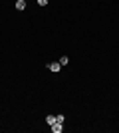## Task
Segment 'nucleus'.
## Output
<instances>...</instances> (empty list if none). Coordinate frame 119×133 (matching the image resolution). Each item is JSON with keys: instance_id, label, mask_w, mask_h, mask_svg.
Returning a JSON list of instances; mask_svg holds the SVG:
<instances>
[{"instance_id": "1", "label": "nucleus", "mask_w": 119, "mask_h": 133, "mask_svg": "<svg viewBox=\"0 0 119 133\" xmlns=\"http://www.w3.org/2000/svg\"><path fill=\"white\" fill-rule=\"evenodd\" d=\"M48 70H50V72H60V70H62V64H60V62H50V64H48Z\"/></svg>"}, {"instance_id": "2", "label": "nucleus", "mask_w": 119, "mask_h": 133, "mask_svg": "<svg viewBox=\"0 0 119 133\" xmlns=\"http://www.w3.org/2000/svg\"><path fill=\"white\" fill-rule=\"evenodd\" d=\"M50 127H52V131H54V133H62V131H64V123L56 121V123H52Z\"/></svg>"}, {"instance_id": "3", "label": "nucleus", "mask_w": 119, "mask_h": 133, "mask_svg": "<svg viewBox=\"0 0 119 133\" xmlns=\"http://www.w3.org/2000/svg\"><path fill=\"white\" fill-rule=\"evenodd\" d=\"M26 8V0H16V10H24Z\"/></svg>"}, {"instance_id": "4", "label": "nucleus", "mask_w": 119, "mask_h": 133, "mask_svg": "<svg viewBox=\"0 0 119 133\" xmlns=\"http://www.w3.org/2000/svg\"><path fill=\"white\" fill-rule=\"evenodd\" d=\"M46 123H48V125L56 123V115H48V117H46Z\"/></svg>"}, {"instance_id": "5", "label": "nucleus", "mask_w": 119, "mask_h": 133, "mask_svg": "<svg viewBox=\"0 0 119 133\" xmlns=\"http://www.w3.org/2000/svg\"><path fill=\"white\" fill-rule=\"evenodd\" d=\"M60 64H62V68H64V66H68V64H69V58H68V56H62Z\"/></svg>"}, {"instance_id": "6", "label": "nucleus", "mask_w": 119, "mask_h": 133, "mask_svg": "<svg viewBox=\"0 0 119 133\" xmlns=\"http://www.w3.org/2000/svg\"><path fill=\"white\" fill-rule=\"evenodd\" d=\"M56 121L64 123V121H66V115H62V113H60V115H56Z\"/></svg>"}, {"instance_id": "7", "label": "nucleus", "mask_w": 119, "mask_h": 133, "mask_svg": "<svg viewBox=\"0 0 119 133\" xmlns=\"http://www.w3.org/2000/svg\"><path fill=\"white\" fill-rule=\"evenodd\" d=\"M48 2H50V0H38V4H40V6H46Z\"/></svg>"}]
</instances>
